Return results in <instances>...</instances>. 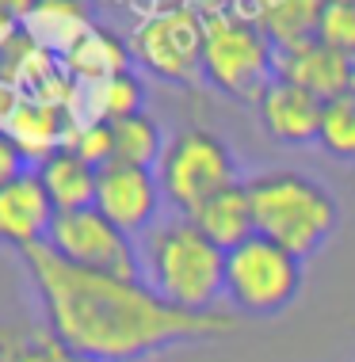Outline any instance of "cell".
I'll return each mask as SVG.
<instances>
[{"mask_svg":"<svg viewBox=\"0 0 355 362\" xmlns=\"http://www.w3.org/2000/svg\"><path fill=\"white\" fill-rule=\"evenodd\" d=\"M23 271L43 325L84 362H145L172 347L214 344L241 328V317L230 309H176L142 279L77 267L46 244L23 252Z\"/></svg>","mask_w":355,"mask_h":362,"instance_id":"6da1fadb","label":"cell"},{"mask_svg":"<svg viewBox=\"0 0 355 362\" xmlns=\"http://www.w3.org/2000/svg\"><path fill=\"white\" fill-rule=\"evenodd\" d=\"M142 282L169 305L218 313L225 301V252L191 218H164L137 240Z\"/></svg>","mask_w":355,"mask_h":362,"instance_id":"7a4b0ae2","label":"cell"},{"mask_svg":"<svg viewBox=\"0 0 355 362\" xmlns=\"http://www.w3.org/2000/svg\"><path fill=\"white\" fill-rule=\"evenodd\" d=\"M252 199L256 237L294 252L298 259L317 256L340 229V202L321 180L294 168H264L244 180Z\"/></svg>","mask_w":355,"mask_h":362,"instance_id":"3957f363","label":"cell"},{"mask_svg":"<svg viewBox=\"0 0 355 362\" xmlns=\"http://www.w3.org/2000/svg\"><path fill=\"white\" fill-rule=\"evenodd\" d=\"M203 81L237 103H252L279 76V46L252 23L241 8H203Z\"/></svg>","mask_w":355,"mask_h":362,"instance_id":"277c9868","label":"cell"},{"mask_svg":"<svg viewBox=\"0 0 355 362\" xmlns=\"http://www.w3.org/2000/svg\"><path fill=\"white\" fill-rule=\"evenodd\" d=\"M305 259L279 244L252 237L225 252V305L233 317L271 320L283 317L305 286Z\"/></svg>","mask_w":355,"mask_h":362,"instance_id":"5b68a950","label":"cell"},{"mask_svg":"<svg viewBox=\"0 0 355 362\" xmlns=\"http://www.w3.org/2000/svg\"><path fill=\"white\" fill-rule=\"evenodd\" d=\"M157 180L164 187L169 210L191 218L206 199L241 183V168H237L230 141H222L214 130H203V126H184L164 145Z\"/></svg>","mask_w":355,"mask_h":362,"instance_id":"8992f818","label":"cell"},{"mask_svg":"<svg viewBox=\"0 0 355 362\" xmlns=\"http://www.w3.org/2000/svg\"><path fill=\"white\" fill-rule=\"evenodd\" d=\"M203 42L206 19L195 4H161L137 23L130 38L134 69L164 84H195L203 81Z\"/></svg>","mask_w":355,"mask_h":362,"instance_id":"52a82bcc","label":"cell"},{"mask_svg":"<svg viewBox=\"0 0 355 362\" xmlns=\"http://www.w3.org/2000/svg\"><path fill=\"white\" fill-rule=\"evenodd\" d=\"M46 248L62 259L88 271H107V275H130L142 279L137 263V240L126 237L115 221H107L96 206L69 210L54 218V229L46 237Z\"/></svg>","mask_w":355,"mask_h":362,"instance_id":"ba28073f","label":"cell"},{"mask_svg":"<svg viewBox=\"0 0 355 362\" xmlns=\"http://www.w3.org/2000/svg\"><path fill=\"white\" fill-rule=\"evenodd\" d=\"M96 210L107 221H115L126 237L142 240L153 225L164 221V187L157 180V168H137V164H123L111 160L100 168L96 180Z\"/></svg>","mask_w":355,"mask_h":362,"instance_id":"9c48e42d","label":"cell"},{"mask_svg":"<svg viewBox=\"0 0 355 362\" xmlns=\"http://www.w3.org/2000/svg\"><path fill=\"white\" fill-rule=\"evenodd\" d=\"M321 111H325L321 95L305 92L302 84L283 81V76H275L268 84V92L256 100V119H260L264 134L279 145H294V149L317 145Z\"/></svg>","mask_w":355,"mask_h":362,"instance_id":"30bf717a","label":"cell"},{"mask_svg":"<svg viewBox=\"0 0 355 362\" xmlns=\"http://www.w3.org/2000/svg\"><path fill=\"white\" fill-rule=\"evenodd\" d=\"M54 218H57V210L35 168L27 175H19L16 183L0 187V244L4 248H16L23 256V252L46 244V237L54 229Z\"/></svg>","mask_w":355,"mask_h":362,"instance_id":"8fae6325","label":"cell"},{"mask_svg":"<svg viewBox=\"0 0 355 362\" xmlns=\"http://www.w3.org/2000/svg\"><path fill=\"white\" fill-rule=\"evenodd\" d=\"M351 62L355 57L325 46L321 38H305V42L279 50V76L302 84L305 92L321 95V100H332V95L351 92Z\"/></svg>","mask_w":355,"mask_h":362,"instance_id":"7c38bea8","label":"cell"},{"mask_svg":"<svg viewBox=\"0 0 355 362\" xmlns=\"http://www.w3.org/2000/svg\"><path fill=\"white\" fill-rule=\"evenodd\" d=\"M73 122L77 119L65 103L43 100V95H23V103H19L8 134L19 141V149L27 153V160H31V168H35V164H43L46 156H54L57 149L69 145Z\"/></svg>","mask_w":355,"mask_h":362,"instance_id":"4fadbf2b","label":"cell"},{"mask_svg":"<svg viewBox=\"0 0 355 362\" xmlns=\"http://www.w3.org/2000/svg\"><path fill=\"white\" fill-rule=\"evenodd\" d=\"M96 8L92 0H38L31 16L23 19V31L35 38L43 50H50L57 62L81 42L84 35L96 31Z\"/></svg>","mask_w":355,"mask_h":362,"instance_id":"5bb4252c","label":"cell"},{"mask_svg":"<svg viewBox=\"0 0 355 362\" xmlns=\"http://www.w3.org/2000/svg\"><path fill=\"white\" fill-rule=\"evenodd\" d=\"M62 69H65L69 81L81 84V88L111 81L118 73H130L134 69L130 38L115 35L111 27H96L92 35H84L81 42L62 57Z\"/></svg>","mask_w":355,"mask_h":362,"instance_id":"9a60e30c","label":"cell"},{"mask_svg":"<svg viewBox=\"0 0 355 362\" xmlns=\"http://www.w3.org/2000/svg\"><path fill=\"white\" fill-rule=\"evenodd\" d=\"M329 0H241V12L271 38L279 50L317 38L321 16Z\"/></svg>","mask_w":355,"mask_h":362,"instance_id":"2e32d148","label":"cell"},{"mask_svg":"<svg viewBox=\"0 0 355 362\" xmlns=\"http://www.w3.org/2000/svg\"><path fill=\"white\" fill-rule=\"evenodd\" d=\"M191 221L199 225L222 252H233V248H241L244 240H252L256 237V218H252V199H249L244 180L218 191L214 199H206L203 206L191 214Z\"/></svg>","mask_w":355,"mask_h":362,"instance_id":"e0dca14e","label":"cell"},{"mask_svg":"<svg viewBox=\"0 0 355 362\" xmlns=\"http://www.w3.org/2000/svg\"><path fill=\"white\" fill-rule=\"evenodd\" d=\"M145 111V81L142 73L130 69V73H118L111 81H100V84H88L81 88L77 84V100H73V119H96V122H123L130 115Z\"/></svg>","mask_w":355,"mask_h":362,"instance_id":"ac0fdd59","label":"cell"},{"mask_svg":"<svg viewBox=\"0 0 355 362\" xmlns=\"http://www.w3.org/2000/svg\"><path fill=\"white\" fill-rule=\"evenodd\" d=\"M38 180H43L46 194H50L54 210L69 214V210H84L96 202V180H100V168L77 156L73 149H57L54 156H46L43 164H35Z\"/></svg>","mask_w":355,"mask_h":362,"instance_id":"d6986e66","label":"cell"},{"mask_svg":"<svg viewBox=\"0 0 355 362\" xmlns=\"http://www.w3.org/2000/svg\"><path fill=\"white\" fill-rule=\"evenodd\" d=\"M57 73H62V62H57L50 50H43L23 27L8 38L4 54H0V81L8 88H16V92H23V95H35V92H43Z\"/></svg>","mask_w":355,"mask_h":362,"instance_id":"ffe728a7","label":"cell"},{"mask_svg":"<svg viewBox=\"0 0 355 362\" xmlns=\"http://www.w3.org/2000/svg\"><path fill=\"white\" fill-rule=\"evenodd\" d=\"M0 362H84L46 325H0Z\"/></svg>","mask_w":355,"mask_h":362,"instance_id":"44dd1931","label":"cell"},{"mask_svg":"<svg viewBox=\"0 0 355 362\" xmlns=\"http://www.w3.org/2000/svg\"><path fill=\"white\" fill-rule=\"evenodd\" d=\"M111 130H115V160L137 164V168H157L161 164L169 138H164L161 122L150 111H137L130 119L115 122Z\"/></svg>","mask_w":355,"mask_h":362,"instance_id":"7402d4cb","label":"cell"},{"mask_svg":"<svg viewBox=\"0 0 355 362\" xmlns=\"http://www.w3.org/2000/svg\"><path fill=\"white\" fill-rule=\"evenodd\" d=\"M317 145L332 156V160L355 164V92L325 100Z\"/></svg>","mask_w":355,"mask_h":362,"instance_id":"603a6c76","label":"cell"},{"mask_svg":"<svg viewBox=\"0 0 355 362\" xmlns=\"http://www.w3.org/2000/svg\"><path fill=\"white\" fill-rule=\"evenodd\" d=\"M77 156H84L92 168H103V164L115 160V130L111 122H96V119H81L73 122V134H69V145Z\"/></svg>","mask_w":355,"mask_h":362,"instance_id":"cb8c5ba5","label":"cell"},{"mask_svg":"<svg viewBox=\"0 0 355 362\" xmlns=\"http://www.w3.org/2000/svg\"><path fill=\"white\" fill-rule=\"evenodd\" d=\"M317 38L332 50L355 57V4L351 0H329L317 27Z\"/></svg>","mask_w":355,"mask_h":362,"instance_id":"d4e9b609","label":"cell"},{"mask_svg":"<svg viewBox=\"0 0 355 362\" xmlns=\"http://www.w3.org/2000/svg\"><path fill=\"white\" fill-rule=\"evenodd\" d=\"M31 172V160H27V153L19 149V141L12 138L8 130H0V187H8V183H16L19 175Z\"/></svg>","mask_w":355,"mask_h":362,"instance_id":"484cf974","label":"cell"},{"mask_svg":"<svg viewBox=\"0 0 355 362\" xmlns=\"http://www.w3.org/2000/svg\"><path fill=\"white\" fill-rule=\"evenodd\" d=\"M19 103H23V92H16V88H8L4 81H0V130H8V126H12Z\"/></svg>","mask_w":355,"mask_h":362,"instance_id":"4316f807","label":"cell"},{"mask_svg":"<svg viewBox=\"0 0 355 362\" xmlns=\"http://www.w3.org/2000/svg\"><path fill=\"white\" fill-rule=\"evenodd\" d=\"M35 4H38V0H0V16L23 27V19L31 16V8H35Z\"/></svg>","mask_w":355,"mask_h":362,"instance_id":"83f0119b","label":"cell"},{"mask_svg":"<svg viewBox=\"0 0 355 362\" xmlns=\"http://www.w3.org/2000/svg\"><path fill=\"white\" fill-rule=\"evenodd\" d=\"M16 31H19V23H12V19H4V16H0V54H4L8 38H12Z\"/></svg>","mask_w":355,"mask_h":362,"instance_id":"f1b7e54d","label":"cell"}]
</instances>
